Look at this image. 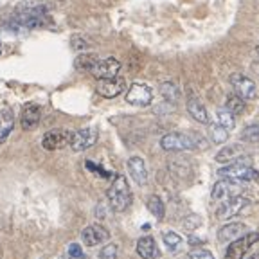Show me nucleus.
<instances>
[{"instance_id":"nucleus-7","label":"nucleus","mask_w":259,"mask_h":259,"mask_svg":"<svg viewBox=\"0 0 259 259\" xmlns=\"http://www.w3.org/2000/svg\"><path fill=\"white\" fill-rule=\"evenodd\" d=\"M70 139H72V132H67V130H51L41 137V146L44 150L47 151H56L61 150L65 146H70Z\"/></svg>"},{"instance_id":"nucleus-6","label":"nucleus","mask_w":259,"mask_h":259,"mask_svg":"<svg viewBox=\"0 0 259 259\" xmlns=\"http://www.w3.org/2000/svg\"><path fill=\"white\" fill-rule=\"evenodd\" d=\"M250 205H252V202L248 198H245V196H236V198L222 202V205L216 210V216H218V220H231V218H234V216H239L243 210H247Z\"/></svg>"},{"instance_id":"nucleus-5","label":"nucleus","mask_w":259,"mask_h":259,"mask_svg":"<svg viewBox=\"0 0 259 259\" xmlns=\"http://www.w3.org/2000/svg\"><path fill=\"white\" fill-rule=\"evenodd\" d=\"M259 241V232H247L241 238L234 239L225 252V259H243L245 254Z\"/></svg>"},{"instance_id":"nucleus-18","label":"nucleus","mask_w":259,"mask_h":259,"mask_svg":"<svg viewBox=\"0 0 259 259\" xmlns=\"http://www.w3.org/2000/svg\"><path fill=\"white\" fill-rule=\"evenodd\" d=\"M245 231H247V225L245 223H227V225H223L222 229L218 231V239L222 243H232L234 239L241 238L243 234H245Z\"/></svg>"},{"instance_id":"nucleus-28","label":"nucleus","mask_w":259,"mask_h":259,"mask_svg":"<svg viewBox=\"0 0 259 259\" xmlns=\"http://www.w3.org/2000/svg\"><path fill=\"white\" fill-rule=\"evenodd\" d=\"M241 141L243 142H250V144H259V124H252L241 132Z\"/></svg>"},{"instance_id":"nucleus-9","label":"nucleus","mask_w":259,"mask_h":259,"mask_svg":"<svg viewBox=\"0 0 259 259\" xmlns=\"http://www.w3.org/2000/svg\"><path fill=\"white\" fill-rule=\"evenodd\" d=\"M153 101V92L148 85L142 83H134L126 92V103L134 106H148Z\"/></svg>"},{"instance_id":"nucleus-11","label":"nucleus","mask_w":259,"mask_h":259,"mask_svg":"<svg viewBox=\"0 0 259 259\" xmlns=\"http://www.w3.org/2000/svg\"><path fill=\"white\" fill-rule=\"evenodd\" d=\"M53 9V4L49 0H24L16 6L15 15H24V16H40L47 15Z\"/></svg>"},{"instance_id":"nucleus-29","label":"nucleus","mask_w":259,"mask_h":259,"mask_svg":"<svg viewBox=\"0 0 259 259\" xmlns=\"http://www.w3.org/2000/svg\"><path fill=\"white\" fill-rule=\"evenodd\" d=\"M218 124H222L223 128H227L231 132L232 128L236 126V121H234V113L229 112V110H220L218 112Z\"/></svg>"},{"instance_id":"nucleus-4","label":"nucleus","mask_w":259,"mask_h":259,"mask_svg":"<svg viewBox=\"0 0 259 259\" xmlns=\"http://www.w3.org/2000/svg\"><path fill=\"white\" fill-rule=\"evenodd\" d=\"M243 191H245V186L239 180H232V178H222L218 182L212 186V191H210V196L216 202H227V200L236 198V196H241Z\"/></svg>"},{"instance_id":"nucleus-17","label":"nucleus","mask_w":259,"mask_h":259,"mask_svg":"<svg viewBox=\"0 0 259 259\" xmlns=\"http://www.w3.org/2000/svg\"><path fill=\"white\" fill-rule=\"evenodd\" d=\"M135 250H137V254L141 259H158L160 257V250H158V247H157V241H155V238H151V236H142V238L137 241Z\"/></svg>"},{"instance_id":"nucleus-13","label":"nucleus","mask_w":259,"mask_h":259,"mask_svg":"<svg viewBox=\"0 0 259 259\" xmlns=\"http://www.w3.org/2000/svg\"><path fill=\"white\" fill-rule=\"evenodd\" d=\"M119 70H121V61L117 58H105V60H99V63L94 67L92 76L96 79H110V77H117Z\"/></svg>"},{"instance_id":"nucleus-10","label":"nucleus","mask_w":259,"mask_h":259,"mask_svg":"<svg viewBox=\"0 0 259 259\" xmlns=\"http://www.w3.org/2000/svg\"><path fill=\"white\" fill-rule=\"evenodd\" d=\"M81 239L85 245L89 247H97V245H103L110 239V231L106 227L99 225V223H94V225L85 227L81 231Z\"/></svg>"},{"instance_id":"nucleus-24","label":"nucleus","mask_w":259,"mask_h":259,"mask_svg":"<svg viewBox=\"0 0 259 259\" xmlns=\"http://www.w3.org/2000/svg\"><path fill=\"white\" fill-rule=\"evenodd\" d=\"M162 239H164V245H166L169 252H177L178 248H180V245L184 243L182 236L177 234V232H173V231L162 232Z\"/></svg>"},{"instance_id":"nucleus-22","label":"nucleus","mask_w":259,"mask_h":259,"mask_svg":"<svg viewBox=\"0 0 259 259\" xmlns=\"http://www.w3.org/2000/svg\"><path fill=\"white\" fill-rule=\"evenodd\" d=\"M97 63H99V58L94 53L79 54V56L74 60V67H76V70H79V72H92Z\"/></svg>"},{"instance_id":"nucleus-16","label":"nucleus","mask_w":259,"mask_h":259,"mask_svg":"<svg viewBox=\"0 0 259 259\" xmlns=\"http://www.w3.org/2000/svg\"><path fill=\"white\" fill-rule=\"evenodd\" d=\"M128 171L130 177L134 178V182L139 186H144L148 182V167L142 157H130L128 158Z\"/></svg>"},{"instance_id":"nucleus-1","label":"nucleus","mask_w":259,"mask_h":259,"mask_svg":"<svg viewBox=\"0 0 259 259\" xmlns=\"http://www.w3.org/2000/svg\"><path fill=\"white\" fill-rule=\"evenodd\" d=\"M106 198H108L110 207H112L115 212H124V210L132 205L134 194H132V189H130V184L124 175H117V177H115L112 186L106 191Z\"/></svg>"},{"instance_id":"nucleus-19","label":"nucleus","mask_w":259,"mask_h":259,"mask_svg":"<svg viewBox=\"0 0 259 259\" xmlns=\"http://www.w3.org/2000/svg\"><path fill=\"white\" fill-rule=\"evenodd\" d=\"M187 112H189V115L194 119V121L202 122V124H209V113H207L205 106L202 105V101H200L198 97H194L193 94H191L189 97H187Z\"/></svg>"},{"instance_id":"nucleus-30","label":"nucleus","mask_w":259,"mask_h":259,"mask_svg":"<svg viewBox=\"0 0 259 259\" xmlns=\"http://www.w3.org/2000/svg\"><path fill=\"white\" fill-rule=\"evenodd\" d=\"M117 245L115 243H108V245H105L103 247V250L99 252V259H117Z\"/></svg>"},{"instance_id":"nucleus-23","label":"nucleus","mask_w":259,"mask_h":259,"mask_svg":"<svg viewBox=\"0 0 259 259\" xmlns=\"http://www.w3.org/2000/svg\"><path fill=\"white\" fill-rule=\"evenodd\" d=\"M146 205H148V210H150L155 218H157V220H164V216H166V205H164V202L160 200V196H157V194L150 196Z\"/></svg>"},{"instance_id":"nucleus-2","label":"nucleus","mask_w":259,"mask_h":259,"mask_svg":"<svg viewBox=\"0 0 259 259\" xmlns=\"http://www.w3.org/2000/svg\"><path fill=\"white\" fill-rule=\"evenodd\" d=\"M160 146L166 151H189L198 148L203 150L207 141L196 134H167L160 139Z\"/></svg>"},{"instance_id":"nucleus-34","label":"nucleus","mask_w":259,"mask_h":259,"mask_svg":"<svg viewBox=\"0 0 259 259\" xmlns=\"http://www.w3.org/2000/svg\"><path fill=\"white\" fill-rule=\"evenodd\" d=\"M72 45H74V49H85L87 47V41L81 40V38H77V36H74L72 38Z\"/></svg>"},{"instance_id":"nucleus-20","label":"nucleus","mask_w":259,"mask_h":259,"mask_svg":"<svg viewBox=\"0 0 259 259\" xmlns=\"http://www.w3.org/2000/svg\"><path fill=\"white\" fill-rule=\"evenodd\" d=\"M243 148L239 144H229L225 146V148H222V150L216 153L214 160L216 162H222V164H225V162H229V164H232V162H236L238 158L243 157Z\"/></svg>"},{"instance_id":"nucleus-32","label":"nucleus","mask_w":259,"mask_h":259,"mask_svg":"<svg viewBox=\"0 0 259 259\" xmlns=\"http://www.w3.org/2000/svg\"><path fill=\"white\" fill-rule=\"evenodd\" d=\"M200 223H202V220H200V216H196V214H189L187 220H184V227H186L187 231H194Z\"/></svg>"},{"instance_id":"nucleus-12","label":"nucleus","mask_w":259,"mask_h":259,"mask_svg":"<svg viewBox=\"0 0 259 259\" xmlns=\"http://www.w3.org/2000/svg\"><path fill=\"white\" fill-rule=\"evenodd\" d=\"M97 94L106 99H112V97L121 96L126 90V81L122 77H110V79H97L96 87Z\"/></svg>"},{"instance_id":"nucleus-3","label":"nucleus","mask_w":259,"mask_h":259,"mask_svg":"<svg viewBox=\"0 0 259 259\" xmlns=\"http://www.w3.org/2000/svg\"><path fill=\"white\" fill-rule=\"evenodd\" d=\"M218 175L222 178H232V180H239V182H252V180L259 178V171L252 167V158L248 155H243L232 164L220 167Z\"/></svg>"},{"instance_id":"nucleus-33","label":"nucleus","mask_w":259,"mask_h":259,"mask_svg":"<svg viewBox=\"0 0 259 259\" xmlns=\"http://www.w3.org/2000/svg\"><path fill=\"white\" fill-rule=\"evenodd\" d=\"M69 257L72 259H83V248L77 243H70L69 245Z\"/></svg>"},{"instance_id":"nucleus-35","label":"nucleus","mask_w":259,"mask_h":259,"mask_svg":"<svg viewBox=\"0 0 259 259\" xmlns=\"http://www.w3.org/2000/svg\"><path fill=\"white\" fill-rule=\"evenodd\" d=\"M257 56H259V47H257Z\"/></svg>"},{"instance_id":"nucleus-36","label":"nucleus","mask_w":259,"mask_h":259,"mask_svg":"<svg viewBox=\"0 0 259 259\" xmlns=\"http://www.w3.org/2000/svg\"><path fill=\"white\" fill-rule=\"evenodd\" d=\"M60 2H63V0H60Z\"/></svg>"},{"instance_id":"nucleus-21","label":"nucleus","mask_w":259,"mask_h":259,"mask_svg":"<svg viewBox=\"0 0 259 259\" xmlns=\"http://www.w3.org/2000/svg\"><path fill=\"white\" fill-rule=\"evenodd\" d=\"M15 128V113L11 108L0 110V144L6 142V139L9 137V134Z\"/></svg>"},{"instance_id":"nucleus-14","label":"nucleus","mask_w":259,"mask_h":259,"mask_svg":"<svg viewBox=\"0 0 259 259\" xmlns=\"http://www.w3.org/2000/svg\"><path fill=\"white\" fill-rule=\"evenodd\" d=\"M231 85L234 89V92L243 99H254L257 96V89L255 83L248 77H245L243 74H232L231 76Z\"/></svg>"},{"instance_id":"nucleus-26","label":"nucleus","mask_w":259,"mask_h":259,"mask_svg":"<svg viewBox=\"0 0 259 259\" xmlns=\"http://www.w3.org/2000/svg\"><path fill=\"white\" fill-rule=\"evenodd\" d=\"M160 92H162V96L166 97L169 103L178 101V97H180V90H178L177 85H175V83H171V81L162 83V85H160Z\"/></svg>"},{"instance_id":"nucleus-27","label":"nucleus","mask_w":259,"mask_h":259,"mask_svg":"<svg viewBox=\"0 0 259 259\" xmlns=\"http://www.w3.org/2000/svg\"><path fill=\"white\" fill-rule=\"evenodd\" d=\"M245 99L243 97H239L238 94H234V96H229L227 97V103H225V108L229 110V112H232L236 115V113H241L243 110H245Z\"/></svg>"},{"instance_id":"nucleus-8","label":"nucleus","mask_w":259,"mask_h":259,"mask_svg":"<svg viewBox=\"0 0 259 259\" xmlns=\"http://www.w3.org/2000/svg\"><path fill=\"white\" fill-rule=\"evenodd\" d=\"M97 142V130L89 126V128H81L77 132H72V139H70V148L72 151H85L92 148Z\"/></svg>"},{"instance_id":"nucleus-31","label":"nucleus","mask_w":259,"mask_h":259,"mask_svg":"<svg viewBox=\"0 0 259 259\" xmlns=\"http://www.w3.org/2000/svg\"><path fill=\"white\" fill-rule=\"evenodd\" d=\"M187 257L189 259H216L214 254L212 252H209L207 248H193V250L187 254Z\"/></svg>"},{"instance_id":"nucleus-15","label":"nucleus","mask_w":259,"mask_h":259,"mask_svg":"<svg viewBox=\"0 0 259 259\" xmlns=\"http://www.w3.org/2000/svg\"><path fill=\"white\" fill-rule=\"evenodd\" d=\"M41 119V108L40 105H34V103H27V105L22 108V115H20V124L22 130L25 132H31L40 124Z\"/></svg>"},{"instance_id":"nucleus-25","label":"nucleus","mask_w":259,"mask_h":259,"mask_svg":"<svg viewBox=\"0 0 259 259\" xmlns=\"http://www.w3.org/2000/svg\"><path fill=\"white\" fill-rule=\"evenodd\" d=\"M209 128H210V139L216 144H223L229 139V130L223 128L222 124H210L209 122Z\"/></svg>"}]
</instances>
